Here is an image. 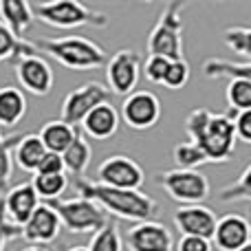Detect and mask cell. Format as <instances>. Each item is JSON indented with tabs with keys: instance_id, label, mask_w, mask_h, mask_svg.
I'll return each mask as SVG.
<instances>
[{
	"instance_id": "3",
	"label": "cell",
	"mask_w": 251,
	"mask_h": 251,
	"mask_svg": "<svg viewBox=\"0 0 251 251\" xmlns=\"http://www.w3.org/2000/svg\"><path fill=\"white\" fill-rule=\"evenodd\" d=\"M33 47L38 51L47 53L49 57L57 60L62 66L71 71H91L100 69L106 64L108 55H106L104 47H100L97 42L82 35H71V38H42L35 40Z\"/></svg>"
},
{
	"instance_id": "38",
	"label": "cell",
	"mask_w": 251,
	"mask_h": 251,
	"mask_svg": "<svg viewBox=\"0 0 251 251\" xmlns=\"http://www.w3.org/2000/svg\"><path fill=\"white\" fill-rule=\"evenodd\" d=\"M176 251H212V240L196 238V236H181Z\"/></svg>"
},
{
	"instance_id": "22",
	"label": "cell",
	"mask_w": 251,
	"mask_h": 251,
	"mask_svg": "<svg viewBox=\"0 0 251 251\" xmlns=\"http://www.w3.org/2000/svg\"><path fill=\"white\" fill-rule=\"evenodd\" d=\"M60 156H62V163H64V172H71L75 176H84V172L88 170L93 159L91 143L84 139V134L75 132V139Z\"/></svg>"
},
{
	"instance_id": "21",
	"label": "cell",
	"mask_w": 251,
	"mask_h": 251,
	"mask_svg": "<svg viewBox=\"0 0 251 251\" xmlns=\"http://www.w3.org/2000/svg\"><path fill=\"white\" fill-rule=\"evenodd\" d=\"M44 154H47V148L42 146V141L35 132L22 134L20 141L13 148V159H16L18 168L25 170V172H35Z\"/></svg>"
},
{
	"instance_id": "18",
	"label": "cell",
	"mask_w": 251,
	"mask_h": 251,
	"mask_svg": "<svg viewBox=\"0 0 251 251\" xmlns=\"http://www.w3.org/2000/svg\"><path fill=\"white\" fill-rule=\"evenodd\" d=\"M84 134L95 141H108L110 137H115L119 130V113L113 104H100L84 117L82 122Z\"/></svg>"
},
{
	"instance_id": "35",
	"label": "cell",
	"mask_w": 251,
	"mask_h": 251,
	"mask_svg": "<svg viewBox=\"0 0 251 251\" xmlns=\"http://www.w3.org/2000/svg\"><path fill=\"white\" fill-rule=\"evenodd\" d=\"M231 124H234V134L236 141L243 143H251V110H240L231 117Z\"/></svg>"
},
{
	"instance_id": "39",
	"label": "cell",
	"mask_w": 251,
	"mask_h": 251,
	"mask_svg": "<svg viewBox=\"0 0 251 251\" xmlns=\"http://www.w3.org/2000/svg\"><path fill=\"white\" fill-rule=\"evenodd\" d=\"M20 251H49V249L47 247H40V245H29V247H25Z\"/></svg>"
},
{
	"instance_id": "8",
	"label": "cell",
	"mask_w": 251,
	"mask_h": 251,
	"mask_svg": "<svg viewBox=\"0 0 251 251\" xmlns=\"http://www.w3.org/2000/svg\"><path fill=\"white\" fill-rule=\"evenodd\" d=\"M141 55L134 49H119L106 60V82L108 91L115 95L128 97L137 91L139 77H141Z\"/></svg>"
},
{
	"instance_id": "14",
	"label": "cell",
	"mask_w": 251,
	"mask_h": 251,
	"mask_svg": "<svg viewBox=\"0 0 251 251\" xmlns=\"http://www.w3.org/2000/svg\"><path fill=\"white\" fill-rule=\"evenodd\" d=\"M40 205V199L35 194L31 181L26 183H18L11 190L4 192V196L0 199V207H2V214L7 218V223L16 227H22L29 216L35 212V207Z\"/></svg>"
},
{
	"instance_id": "6",
	"label": "cell",
	"mask_w": 251,
	"mask_h": 251,
	"mask_svg": "<svg viewBox=\"0 0 251 251\" xmlns=\"http://www.w3.org/2000/svg\"><path fill=\"white\" fill-rule=\"evenodd\" d=\"M154 183L181 205H201L209 196V181L199 170H165L156 174Z\"/></svg>"
},
{
	"instance_id": "9",
	"label": "cell",
	"mask_w": 251,
	"mask_h": 251,
	"mask_svg": "<svg viewBox=\"0 0 251 251\" xmlns=\"http://www.w3.org/2000/svg\"><path fill=\"white\" fill-rule=\"evenodd\" d=\"M110 91L101 82H84L82 86L73 88L69 95L64 97L60 108V122L75 128L77 124L84 122L88 113L100 104H108Z\"/></svg>"
},
{
	"instance_id": "13",
	"label": "cell",
	"mask_w": 251,
	"mask_h": 251,
	"mask_svg": "<svg viewBox=\"0 0 251 251\" xmlns=\"http://www.w3.org/2000/svg\"><path fill=\"white\" fill-rule=\"evenodd\" d=\"M174 227L181 236H196V238L212 240L216 229V214L207 205H181L172 216Z\"/></svg>"
},
{
	"instance_id": "32",
	"label": "cell",
	"mask_w": 251,
	"mask_h": 251,
	"mask_svg": "<svg viewBox=\"0 0 251 251\" xmlns=\"http://www.w3.org/2000/svg\"><path fill=\"white\" fill-rule=\"evenodd\" d=\"M172 159H174V163H176L178 170H196L199 165L207 163V159H205V154L201 152V148L194 146V143H190V141L174 146Z\"/></svg>"
},
{
	"instance_id": "19",
	"label": "cell",
	"mask_w": 251,
	"mask_h": 251,
	"mask_svg": "<svg viewBox=\"0 0 251 251\" xmlns=\"http://www.w3.org/2000/svg\"><path fill=\"white\" fill-rule=\"evenodd\" d=\"M33 9L25 0H0V22L16 38L25 40V33L33 25Z\"/></svg>"
},
{
	"instance_id": "27",
	"label": "cell",
	"mask_w": 251,
	"mask_h": 251,
	"mask_svg": "<svg viewBox=\"0 0 251 251\" xmlns=\"http://www.w3.org/2000/svg\"><path fill=\"white\" fill-rule=\"evenodd\" d=\"M88 251H122L124 249V240L119 234V225L115 221H108L100 231L91 236L88 243Z\"/></svg>"
},
{
	"instance_id": "20",
	"label": "cell",
	"mask_w": 251,
	"mask_h": 251,
	"mask_svg": "<svg viewBox=\"0 0 251 251\" xmlns=\"http://www.w3.org/2000/svg\"><path fill=\"white\" fill-rule=\"evenodd\" d=\"M26 115V97L20 88L2 86L0 88V130L13 128Z\"/></svg>"
},
{
	"instance_id": "4",
	"label": "cell",
	"mask_w": 251,
	"mask_h": 251,
	"mask_svg": "<svg viewBox=\"0 0 251 251\" xmlns=\"http://www.w3.org/2000/svg\"><path fill=\"white\" fill-rule=\"evenodd\" d=\"M33 18L53 29H79V26H93V29H106L110 18L104 11L88 7L77 0H51V2L31 4Z\"/></svg>"
},
{
	"instance_id": "26",
	"label": "cell",
	"mask_w": 251,
	"mask_h": 251,
	"mask_svg": "<svg viewBox=\"0 0 251 251\" xmlns=\"http://www.w3.org/2000/svg\"><path fill=\"white\" fill-rule=\"evenodd\" d=\"M38 199H47V201H57L69 187V176L66 172L62 174H33L31 178Z\"/></svg>"
},
{
	"instance_id": "28",
	"label": "cell",
	"mask_w": 251,
	"mask_h": 251,
	"mask_svg": "<svg viewBox=\"0 0 251 251\" xmlns=\"http://www.w3.org/2000/svg\"><path fill=\"white\" fill-rule=\"evenodd\" d=\"M251 163L245 165V170L236 176L234 183H229L227 187H223L218 192V201L221 203H236V201H247L251 199Z\"/></svg>"
},
{
	"instance_id": "15",
	"label": "cell",
	"mask_w": 251,
	"mask_h": 251,
	"mask_svg": "<svg viewBox=\"0 0 251 251\" xmlns=\"http://www.w3.org/2000/svg\"><path fill=\"white\" fill-rule=\"evenodd\" d=\"M62 231V223L57 218L55 209L49 203H40L35 212L29 216V221L22 225V238L31 245H44L53 243Z\"/></svg>"
},
{
	"instance_id": "16",
	"label": "cell",
	"mask_w": 251,
	"mask_h": 251,
	"mask_svg": "<svg viewBox=\"0 0 251 251\" xmlns=\"http://www.w3.org/2000/svg\"><path fill=\"white\" fill-rule=\"evenodd\" d=\"M128 249L130 251H174L172 231L156 221L137 223L128 231Z\"/></svg>"
},
{
	"instance_id": "30",
	"label": "cell",
	"mask_w": 251,
	"mask_h": 251,
	"mask_svg": "<svg viewBox=\"0 0 251 251\" xmlns=\"http://www.w3.org/2000/svg\"><path fill=\"white\" fill-rule=\"evenodd\" d=\"M229 110H251V79H231L225 88Z\"/></svg>"
},
{
	"instance_id": "10",
	"label": "cell",
	"mask_w": 251,
	"mask_h": 251,
	"mask_svg": "<svg viewBox=\"0 0 251 251\" xmlns=\"http://www.w3.org/2000/svg\"><path fill=\"white\" fill-rule=\"evenodd\" d=\"M146 174L134 159L126 154H113L104 159L97 168V183L117 190H141Z\"/></svg>"
},
{
	"instance_id": "36",
	"label": "cell",
	"mask_w": 251,
	"mask_h": 251,
	"mask_svg": "<svg viewBox=\"0 0 251 251\" xmlns=\"http://www.w3.org/2000/svg\"><path fill=\"white\" fill-rule=\"evenodd\" d=\"M16 238H22V227H16V225H11V223H7V218H4V214H2V207H0V251H4L7 243H11V240H16Z\"/></svg>"
},
{
	"instance_id": "40",
	"label": "cell",
	"mask_w": 251,
	"mask_h": 251,
	"mask_svg": "<svg viewBox=\"0 0 251 251\" xmlns=\"http://www.w3.org/2000/svg\"><path fill=\"white\" fill-rule=\"evenodd\" d=\"M69 251H88V249L86 247H71Z\"/></svg>"
},
{
	"instance_id": "41",
	"label": "cell",
	"mask_w": 251,
	"mask_h": 251,
	"mask_svg": "<svg viewBox=\"0 0 251 251\" xmlns=\"http://www.w3.org/2000/svg\"><path fill=\"white\" fill-rule=\"evenodd\" d=\"M238 251H251V245H245L243 249H238Z\"/></svg>"
},
{
	"instance_id": "25",
	"label": "cell",
	"mask_w": 251,
	"mask_h": 251,
	"mask_svg": "<svg viewBox=\"0 0 251 251\" xmlns=\"http://www.w3.org/2000/svg\"><path fill=\"white\" fill-rule=\"evenodd\" d=\"M26 55H40V51L29 40L16 38V35L0 22V62L16 64L20 57H26Z\"/></svg>"
},
{
	"instance_id": "7",
	"label": "cell",
	"mask_w": 251,
	"mask_h": 251,
	"mask_svg": "<svg viewBox=\"0 0 251 251\" xmlns=\"http://www.w3.org/2000/svg\"><path fill=\"white\" fill-rule=\"evenodd\" d=\"M51 207L55 209L62 227L69 229L71 234H91L93 236L110 221L104 214V209L97 207L93 201L82 199V196H75V199H69V201H55Z\"/></svg>"
},
{
	"instance_id": "5",
	"label": "cell",
	"mask_w": 251,
	"mask_h": 251,
	"mask_svg": "<svg viewBox=\"0 0 251 251\" xmlns=\"http://www.w3.org/2000/svg\"><path fill=\"white\" fill-rule=\"evenodd\" d=\"M183 2H168L159 13V20L152 26L148 38V55H159L165 60H185L183 57Z\"/></svg>"
},
{
	"instance_id": "1",
	"label": "cell",
	"mask_w": 251,
	"mask_h": 251,
	"mask_svg": "<svg viewBox=\"0 0 251 251\" xmlns=\"http://www.w3.org/2000/svg\"><path fill=\"white\" fill-rule=\"evenodd\" d=\"M77 194L82 199H88L104 209L106 216H115L122 221L130 223H146L154 221V216L159 214V203L152 196L143 194L141 190H117V187H106L101 183L84 181L77 178L75 181Z\"/></svg>"
},
{
	"instance_id": "29",
	"label": "cell",
	"mask_w": 251,
	"mask_h": 251,
	"mask_svg": "<svg viewBox=\"0 0 251 251\" xmlns=\"http://www.w3.org/2000/svg\"><path fill=\"white\" fill-rule=\"evenodd\" d=\"M22 134H11V137H4L2 130H0V194L7 192V185L11 181L13 174V148L20 141Z\"/></svg>"
},
{
	"instance_id": "33",
	"label": "cell",
	"mask_w": 251,
	"mask_h": 251,
	"mask_svg": "<svg viewBox=\"0 0 251 251\" xmlns=\"http://www.w3.org/2000/svg\"><path fill=\"white\" fill-rule=\"evenodd\" d=\"M187 82H190V64H187L185 60L170 62L161 84H163L165 88H170V91H178V88H183Z\"/></svg>"
},
{
	"instance_id": "24",
	"label": "cell",
	"mask_w": 251,
	"mask_h": 251,
	"mask_svg": "<svg viewBox=\"0 0 251 251\" xmlns=\"http://www.w3.org/2000/svg\"><path fill=\"white\" fill-rule=\"evenodd\" d=\"M75 132H77V128H71V126H66L60 119H53V122H47L42 126L38 137L42 141V146L47 148V152L62 154L71 146V141L75 139Z\"/></svg>"
},
{
	"instance_id": "17",
	"label": "cell",
	"mask_w": 251,
	"mask_h": 251,
	"mask_svg": "<svg viewBox=\"0 0 251 251\" xmlns=\"http://www.w3.org/2000/svg\"><path fill=\"white\" fill-rule=\"evenodd\" d=\"M214 245L221 251H238L251 240V225L245 216L240 214H227L218 218L216 229L212 236Z\"/></svg>"
},
{
	"instance_id": "12",
	"label": "cell",
	"mask_w": 251,
	"mask_h": 251,
	"mask_svg": "<svg viewBox=\"0 0 251 251\" xmlns=\"http://www.w3.org/2000/svg\"><path fill=\"white\" fill-rule=\"evenodd\" d=\"M16 79L22 91L35 97H44L53 88V69L42 55H26L13 64Z\"/></svg>"
},
{
	"instance_id": "11",
	"label": "cell",
	"mask_w": 251,
	"mask_h": 251,
	"mask_svg": "<svg viewBox=\"0 0 251 251\" xmlns=\"http://www.w3.org/2000/svg\"><path fill=\"white\" fill-rule=\"evenodd\" d=\"M161 101L150 91H134L122 101V115L119 117L132 130H150L161 122Z\"/></svg>"
},
{
	"instance_id": "34",
	"label": "cell",
	"mask_w": 251,
	"mask_h": 251,
	"mask_svg": "<svg viewBox=\"0 0 251 251\" xmlns=\"http://www.w3.org/2000/svg\"><path fill=\"white\" fill-rule=\"evenodd\" d=\"M168 64H170V60H165V57L148 55V60L141 64V73L146 75L148 82H152V84H161V79H163L165 71H168Z\"/></svg>"
},
{
	"instance_id": "31",
	"label": "cell",
	"mask_w": 251,
	"mask_h": 251,
	"mask_svg": "<svg viewBox=\"0 0 251 251\" xmlns=\"http://www.w3.org/2000/svg\"><path fill=\"white\" fill-rule=\"evenodd\" d=\"M227 49L236 53V55L243 57V62H249L251 57V29L249 26H229L223 33Z\"/></svg>"
},
{
	"instance_id": "2",
	"label": "cell",
	"mask_w": 251,
	"mask_h": 251,
	"mask_svg": "<svg viewBox=\"0 0 251 251\" xmlns=\"http://www.w3.org/2000/svg\"><path fill=\"white\" fill-rule=\"evenodd\" d=\"M185 132L190 137V143L201 148L207 163H225L236 152L234 124L227 115L196 108L187 115Z\"/></svg>"
},
{
	"instance_id": "23",
	"label": "cell",
	"mask_w": 251,
	"mask_h": 251,
	"mask_svg": "<svg viewBox=\"0 0 251 251\" xmlns=\"http://www.w3.org/2000/svg\"><path fill=\"white\" fill-rule=\"evenodd\" d=\"M203 75L209 79H251V62H231L223 57H207Z\"/></svg>"
},
{
	"instance_id": "37",
	"label": "cell",
	"mask_w": 251,
	"mask_h": 251,
	"mask_svg": "<svg viewBox=\"0 0 251 251\" xmlns=\"http://www.w3.org/2000/svg\"><path fill=\"white\" fill-rule=\"evenodd\" d=\"M64 172V163H62L60 154H53V152H47L44 159L40 161L38 170L33 174H62Z\"/></svg>"
}]
</instances>
